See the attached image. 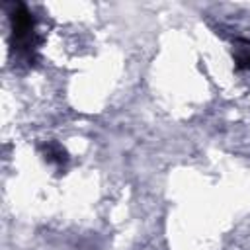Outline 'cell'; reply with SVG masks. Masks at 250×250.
I'll list each match as a JSON object with an SVG mask.
<instances>
[{
	"instance_id": "cell-1",
	"label": "cell",
	"mask_w": 250,
	"mask_h": 250,
	"mask_svg": "<svg viewBox=\"0 0 250 250\" xmlns=\"http://www.w3.org/2000/svg\"><path fill=\"white\" fill-rule=\"evenodd\" d=\"M43 154H45V160H47V162L57 164V166H62V164L68 160L66 150H64L61 145H57V143H47V145L43 146Z\"/></svg>"
}]
</instances>
